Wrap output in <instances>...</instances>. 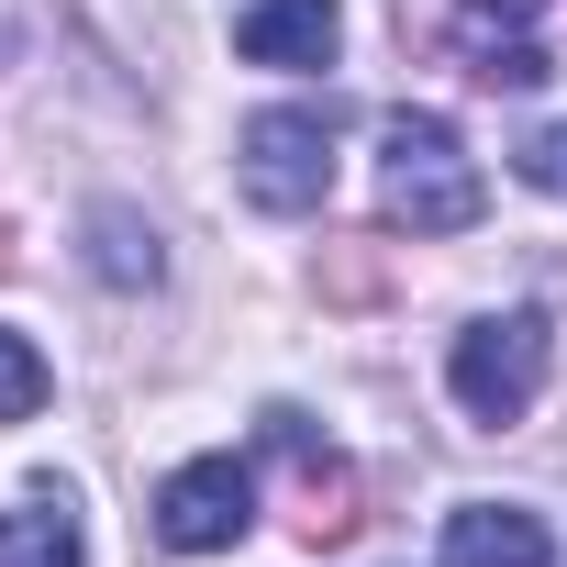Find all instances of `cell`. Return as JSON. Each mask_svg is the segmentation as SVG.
Masks as SVG:
<instances>
[{
	"mask_svg": "<svg viewBox=\"0 0 567 567\" xmlns=\"http://www.w3.org/2000/svg\"><path fill=\"white\" fill-rule=\"evenodd\" d=\"M245 523H256V467L245 456H189L156 489V545L167 556H223V545H245Z\"/></svg>",
	"mask_w": 567,
	"mask_h": 567,
	"instance_id": "4",
	"label": "cell"
},
{
	"mask_svg": "<svg viewBox=\"0 0 567 567\" xmlns=\"http://www.w3.org/2000/svg\"><path fill=\"white\" fill-rule=\"evenodd\" d=\"M545 368H556V323H545V312H489V323L456 334L445 390H456L467 423H523V412L545 401Z\"/></svg>",
	"mask_w": 567,
	"mask_h": 567,
	"instance_id": "3",
	"label": "cell"
},
{
	"mask_svg": "<svg viewBox=\"0 0 567 567\" xmlns=\"http://www.w3.org/2000/svg\"><path fill=\"white\" fill-rule=\"evenodd\" d=\"M334 0H245L234 12V56L245 68H334Z\"/></svg>",
	"mask_w": 567,
	"mask_h": 567,
	"instance_id": "6",
	"label": "cell"
},
{
	"mask_svg": "<svg viewBox=\"0 0 567 567\" xmlns=\"http://www.w3.org/2000/svg\"><path fill=\"white\" fill-rule=\"evenodd\" d=\"M434 567H556V545H545V512L523 501H456Z\"/></svg>",
	"mask_w": 567,
	"mask_h": 567,
	"instance_id": "7",
	"label": "cell"
},
{
	"mask_svg": "<svg viewBox=\"0 0 567 567\" xmlns=\"http://www.w3.org/2000/svg\"><path fill=\"white\" fill-rule=\"evenodd\" d=\"M534 12H545V0H456V12H445L456 68H467L478 90H545L556 56L534 45Z\"/></svg>",
	"mask_w": 567,
	"mask_h": 567,
	"instance_id": "5",
	"label": "cell"
},
{
	"mask_svg": "<svg viewBox=\"0 0 567 567\" xmlns=\"http://www.w3.org/2000/svg\"><path fill=\"white\" fill-rule=\"evenodd\" d=\"M267 445L301 467V534H312V545L357 534V478H346V456H312V423H301V412H267Z\"/></svg>",
	"mask_w": 567,
	"mask_h": 567,
	"instance_id": "8",
	"label": "cell"
},
{
	"mask_svg": "<svg viewBox=\"0 0 567 567\" xmlns=\"http://www.w3.org/2000/svg\"><path fill=\"white\" fill-rule=\"evenodd\" d=\"M523 178H534V189H556V200H567V123H545V134H534V145H523Z\"/></svg>",
	"mask_w": 567,
	"mask_h": 567,
	"instance_id": "12",
	"label": "cell"
},
{
	"mask_svg": "<svg viewBox=\"0 0 567 567\" xmlns=\"http://www.w3.org/2000/svg\"><path fill=\"white\" fill-rule=\"evenodd\" d=\"M90 278H112V290H156V278H167L156 223L123 212V200H101V212H90Z\"/></svg>",
	"mask_w": 567,
	"mask_h": 567,
	"instance_id": "10",
	"label": "cell"
},
{
	"mask_svg": "<svg viewBox=\"0 0 567 567\" xmlns=\"http://www.w3.org/2000/svg\"><path fill=\"white\" fill-rule=\"evenodd\" d=\"M489 212V178L445 112H390L379 123V223L401 234H467Z\"/></svg>",
	"mask_w": 567,
	"mask_h": 567,
	"instance_id": "1",
	"label": "cell"
},
{
	"mask_svg": "<svg viewBox=\"0 0 567 567\" xmlns=\"http://www.w3.org/2000/svg\"><path fill=\"white\" fill-rule=\"evenodd\" d=\"M234 178H245V200L278 212V223L323 212V189H334V101H278V112H256V123L234 134Z\"/></svg>",
	"mask_w": 567,
	"mask_h": 567,
	"instance_id": "2",
	"label": "cell"
},
{
	"mask_svg": "<svg viewBox=\"0 0 567 567\" xmlns=\"http://www.w3.org/2000/svg\"><path fill=\"white\" fill-rule=\"evenodd\" d=\"M0 567H90V556H79V512H68V489H34V501L0 512Z\"/></svg>",
	"mask_w": 567,
	"mask_h": 567,
	"instance_id": "9",
	"label": "cell"
},
{
	"mask_svg": "<svg viewBox=\"0 0 567 567\" xmlns=\"http://www.w3.org/2000/svg\"><path fill=\"white\" fill-rule=\"evenodd\" d=\"M0 267H12V223H0Z\"/></svg>",
	"mask_w": 567,
	"mask_h": 567,
	"instance_id": "13",
	"label": "cell"
},
{
	"mask_svg": "<svg viewBox=\"0 0 567 567\" xmlns=\"http://www.w3.org/2000/svg\"><path fill=\"white\" fill-rule=\"evenodd\" d=\"M45 390H56V379H45V357H34L23 334H0V423H34V412H45Z\"/></svg>",
	"mask_w": 567,
	"mask_h": 567,
	"instance_id": "11",
	"label": "cell"
}]
</instances>
